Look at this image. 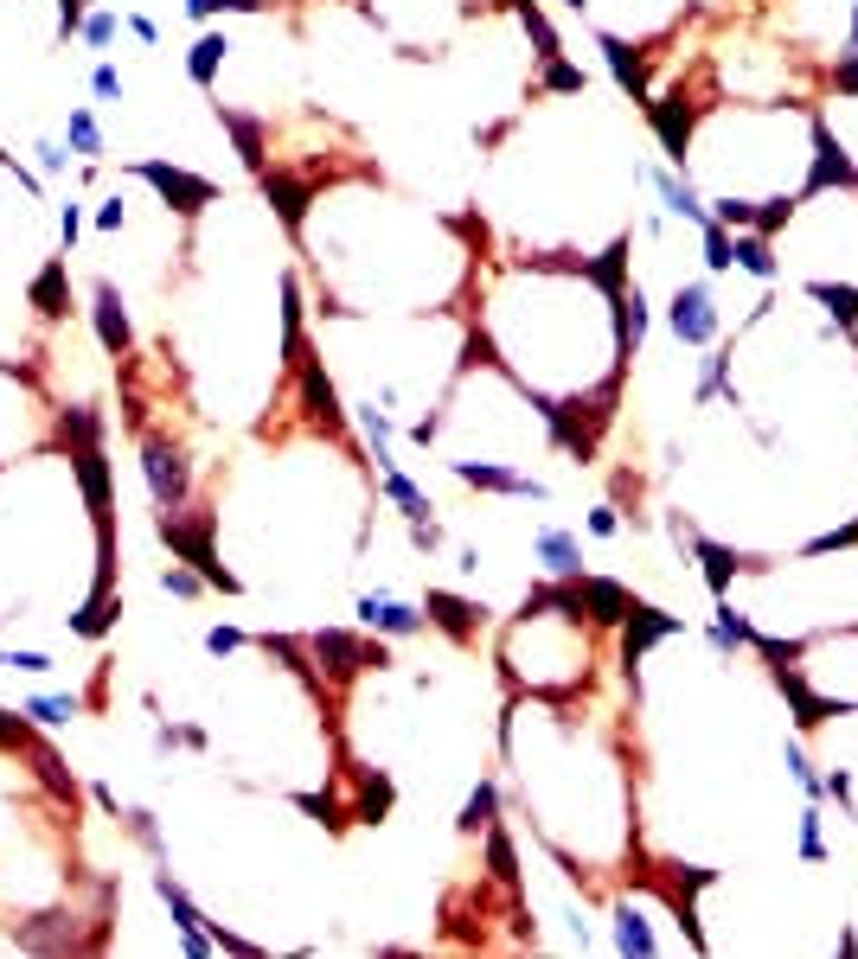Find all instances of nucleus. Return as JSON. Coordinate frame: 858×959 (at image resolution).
I'll list each match as a JSON object with an SVG mask.
<instances>
[{
  "instance_id": "f257e3e1",
  "label": "nucleus",
  "mask_w": 858,
  "mask_h": 959,
  "mask_svg": "<svg viewBox=\"0 0 858 959\" xmlns=\"http://www.w3.org/2000/svg\"><path fill=\"white\" fill-rule=\"evenodd\" d=\"M667 327H673L679 346H711V339H718V288H711L705 275H699V282H673Z\"/></svg>"
},
{
  "instance_id": "f03ea898",
  "label": "nucleus",
  "mask_w": 858,
  "mask_h": 959,
  "mask_svg": "<svg viewBox=\"0 0 858 959\" xmlns=\"http://www.w3.org/2000/svg\"><path fill=\"white\" fill-rule=\"evenodd\" d=\"M307 653L321 660V672H334V678H353V672H366V665H391L385 646H366V640H353V633H339V628L307 633Z\"/></svg>"
},
{
  "instance_id": "7ed1b4c3",
  "label": "nucleus",
  "mask_w": 858,
  "mask_h": 959,
  "mask_svg": "<svg viewBox=\"0 0 858 959\" xmlns=\"http://www.w3.org/2000/svg\"><path fill=\"white\" fill-rule=\"evenodd\" d=\"M449 474L468 479L474 493H513V499H552V486L525 467H500V461H449Z\"/></svg>"
},
{
  "instance_id": "20e7f679",
  "label": "nucleus",
  "mask_w": 858,
  "mask_h": 959,
  "mask_svg": "<svg viewBox=\"0 0 858 959\" xmlns=\"http://www.w3.org/2000/svg\"><path fill=\"white\" fill-rule=\"evenodd\" d=\"M532 563L557 582H577L583 576V538L577 531H564V525H538L532 531Z\"/></svg>"
},
{
  "instance_id": "39448f33",
  "label": "nucleus",
  "mask_w": 858,
  "mask_h": 959,
  "mask_svg": "<svg viewBox=\"0 0 858 959\" xmlns=\"http://www.w3.org/2000/svg\"><path fill=\"white\" fill-rule=\"evenodd\" d=\"M359 628H366V633H391V640H417V633L429 628V614H423V608H410V601H398V596H366V601H359Z\"/></svg>"
},
{
  "instance_id": "423d86ee",
  "label": "nucleus",
  "mask_w": 858,
  "mask_h": 959,
  "mask_svg": "<svg viewBox=\"0 0 858 959\" xmlns=\"http://www.w3.org/2000/svg\"><path fill=\"white\" fill-rule=\"evenodd\" d=\"M660 947H673V940L653 928V908L635 896L615 902V953H660Z\"/></svg>"
},
{
  "instance_id": "0eeeda50",
  "label": "nucleus",
  "mask_w": 858,
  "mask_h": 959,
  "mask_svg": "<svg viewBox=\"0 0 858 959\" xmlns=\"http://www.w3.org/2000/svg\"><path fill=\"white\" fill-rule=\"evenodd\" d=\"M596 45H603V59H609L621 96H635V103H653V84H647L641 45H635V39H621V32H596Z\"/></svg>"
},
{
  "instance_id": "6e6552de",
  "label": "nucleus",
  "mask_w": 858,
  "mask_h": 959,
  "mask_svg": "<svg viewBox=\"0 0 858 959\" xmlns=\"http://www.w3.org/2000/svg\"><path fill=\"white\" fill-rule=\"evenodd\" d=\"M423 614H429V628L456 633V640H474V633H481V621H488V608H481V601H468V596H449V589H429Z\"/></svg>"
},
{
  "instance_id": "1a4fd4ad",
  "label": "nucleus",
  "mask_w": 858,
  "mask_h": 959,
  "mask_svg": "<svg viewBox=\"0 0 858 959\" xmlns=\"http://www.w3.org/2000/svg\"><path fill=\"white\" fill-rule=\"evenodd\" d=\"M238 45L224 39V32H206L199 45H192V59H186V77L199 84V91H218V71H224V59H231Z\"/></svg>"
},
{
  "instance_id": "9d476101",
  "label": "nucleus",
  "mask_w": 858,
  "mask_h": 959,
  "mask_svg": "<svg viewBox=\"0 0 858 959\" xmlns=\"http://www.w3.org/2000/svg\"><path fill=\"white\" fill-rule=\"evenodd\" d=\"M807 295L827 301V314L839 333H858V288L852 282H807Z\"/></svg>"
},
{
  "instance_id": "9b49d317",
  "label": "nucleus",
  "mask_w": 858,
  "mask_h": 959,
  "mask_svg": "<svg viewBox=\"0 0 858 959\" xmlns=\"http://www.w3.org/2000/svg\"><path fill=\"white\" fill-rule=\"evenodd\" d=\"M64 148L77 154V160H91V167L103 160V128H96V116L84 109V103H77L71 116H64Z\"/></svg>"
},
{
  "instance_id": "f8f14e48",
  "label": "nucleus",
  "mask_w": 858,
  "mask_h": 959,
  "mask_svg": "<svg viewBox=\"0 0 858 959\" xmlns=\"http://www.w3.org/2000/svg\"><path fill=\"white\" fill-rule=\"evenodd\" d=\"M736 270L756 275V282H775V275H782V263H775V250H768L763 231H736Z\"/></svg>"
},
{
  "instance_id": "ddd939ff",
  "label": "nucleus",
  "mask_w": 858,
  "mask_h": 959,
  "mask_svg": "<svg viewBox=\"0 0 858 959\" xmlns=\"http://www.w3.org/2000/svg\"><path fill=\"white\" fill-rule=\"evenodd\" d=\"M795 839H801V864H807V870H820V864H827V832H820V800H807V807L795 812Z\"/></svg>"
},
{
  "instance_id": "4468645a",
  "label": "nucleus",
  "mask_w": 858,
  "mask_h": 959,
  "mask_svg": "<svg viewBox=\"0 0 858 959\" xmlns=\"http://www.w3.org/2000/svg\"><path fill=\"white\" fill-rule=\"evenodd\" d=\"M699 238H705V270L711 275L736 270V231H724L718 218H705V224H699Z\"/></svg>"
},
{
  "instance_id": "2eb2a0df",
  "label": "nucleus",
  "mask_w": 858,
  "mask_h": 959,
  "mask_svg": "<svg viewBox=\"0 0 858 959\" xmlns=\"http://www.w3.org/2000/svg\"><path fill=\"white\" fill-rule=\"evenodd\" d=\"M493 807H500V793H493V780H481L461 807V832H493Z\"/></svg>"
},
{
  "instance_id": "dca6fc26",
  "label": "nucleus",
  "mask_w": 858,
  "mask_h": 959,
  "mask_svg": "<svg viewBox=\"0 0 858 959\" xmlns=\"http://www.w3.org/2000/svg\"><path fill=\"white\" fill-rule=\"evenodd\" d=\"M27 717H39V723H71V717H77V697H71V691H59V697H27Z\"/></svg>"
},
{
  "instance_id": "f3484780",
  "label": "nucleus",
  "mask_w": 858,
  "mask_h": 959,
  "mask_svg": "<svg viewBox=\"0 0 858 959\" xmlns=\"http://www.w3.org/2000/svg\"><path fill=\"white\" fill-rule=\"evenodd\" d=\"M91 91L103 96V103H123V96H128V77L116 71V64H96V71H91Z\"/></svg>"
},
{
  "instance_id": "a211bd4d",
  "label": "nucleus",
  "mask_w": 858,
  "mask_h": 959,
  "mask_svg": "<svg viewBox=\"0 0 858 959\" xmlns=\"http://www.w3.org/2000/svg\"><path fill=\"white\" fill-rule=\"evenodd\" d=\"M32 160H39V173L59 180L64 167H71V148H64V141H32Z\"/></svg>"
},
{
  "instance_id": "6ab92c4d",
  "label": "nucleus",
  "mask_w": 858,
  "mask_h": 959,
  "mask_svg": "<svg viewBox=\"0 0 858 959\" xmlns=\"http://www.w3.org/2000/svg\"><path fill=\"white\" fill-rule=\"evenodd\" d=\"M77 32H84V45H109V39L123 32V13H91Z\"/></svg>"
},
{
  "instance_id": "aec40b11",
  "label": "nucleus",
  "mask_w": 858,
  "mask_h": 959,
  "mask_svg": "<svg viewBox=\"0 0 858 959\" xmlns=\"http://www.w3.org/2000/svg\"><path fill=\"white\" fill-rule=\"evenodd\" d=\"M160 589L180 596V601H192L199 589H206V576H199V570H160Z\"/></svg>"
},
{
  "instance_id": "412c9836",
  "label": "nucleus",
  "mask_w": 858,
  "mask_h": 959,
  "mask_svg": "<svg viewBox=\"0 0 858 959\" xmlns=\"http://www.w3.org/2000/svg\"><path fill=\"white\" fill-rule=\"evenodd\" d=\"M123 224H128V205H123V192H116V199H103V211H96V231H103V238H116Z\"/></svg>"
},
{
  "instance_id": "4be33fe9",
  "label": "nucleus",
  "mask_w": 858,
  "mask_h": 959,
  "mask_svg": "<svg viewBox=\"0 0 858 959\" xmlns=\"http://www.w3.org/2000/svg\"><path fill=\"white\" fill-rule=\"evenodd\" d=\"M77 231H84V211H77V199H64V205H59V238L77 243Z\"/></svg>"
},
{
  "instance_id": "5701e85b",
  "label": "nucleus",
  "mask_w": 858,
  "mask_h": 959,
  "mask_svg": "<svg viewBox=\"0 0 858 959\" xmlns=\"http://www.w3.org/2000/svg\"><path fill=\"white\" fill-rule=\"evenodd\" d=\"M615 531H621L615 506H596V512H589V538H615Z\"/></svg>"
},
{
  "instance_id": "b1692460",
  "label": "nucleus",
  "mask_w": 858,
  "mask_h": 959,
  "mask_svg": "<svg viewBox=\"0 0 858 959\" xmlns=\"http://www.w3.org/2000/svg\"><path fill=\"white\" fill-rule=\"evenodd\" d=\"M564 7H571V13H589V7H596V0H564Z\"/></svg>"
}]
</instances>
